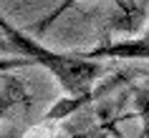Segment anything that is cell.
<instances>
[{
  "label": "cell",
  "mask_w": 149,
  "mask_h": 138,
  "mask_svg": "<svg viewBox=\"0 0 149 138\" xmlns=\"http://www.w3.org/2000/svg\"><path fill=\"white\" fill-rule=\"evenodd\" d=\"M81 55L88 60L104 58V55H109V58H149V30L141 38L114 43V45H101L99 50H88V53H81Z\"/></svg>",
  "instance_id": "7a4b0ae2"
},
{
  "label": "cell",
  "mask_w": 149,
  "mask_h": 138,
  "mask_svg": "<svg viewBox=\"0 0 149 138\" xmlns=\"http://www.w3.org/2000/svg\"><path fill=\"white\" fill-rule=\"evenodd\" d=\"M76 3H79V0H61V3H58V8H53V10H51V13H48L46 18H40L38 23H33V30L46 33L48 28H51V25H53L56 20H58V18H61L63 13H66V10H71V8H73Z\"/></svg>",
  "instance_id": "3957f363"
},
{
  "label": "cell",
  "mask_w": 149,
  "mask_h": 138,
  "mask_svg": "<svg viewBox=\"0 0 149 138\" xmlns=\"http://www.w3.org/2000/svg\"><path fill=\"white\" fill-rule=\"evenodd\" d=\"M0 50H10V45H8V40L3 38V35H0Z\"/></svg>",
  "instance_id": "5b68a950"
},
{
  "label": "cell",
  "mask_w": 149,
  "mask_h": 138,
  "mask_svg": "<svg viewBox=\"0 0 149 138\" xmlns=\"http://www.w3.org/2000/svg\"><path fill=\"white\" fill-rule=\"evenodd\" d=\"M23 128H13V130H5V133H0V138H20Z\"/></svg>",
  "instance_id": "277c9868"
},
{
  "label": "cell",
  "mask_w": 149,
  "mask_h": 138,
  "mask_svg": "<svg viewBox=\"0 0 149 138\" xmlns=\"http://www.w3.org/2000/svg\"><path fill=\"white\" fill-rule=\"evenodd\" d=\"M0 35L8 40L10 50L23 53L28 60H33V65H43L56 76V80L63 85V91L71 98L81 100L91 91L94 80L104 73V65L96 60H88L81 53H56L51 48H46L43 43H38L36 38H31L28 33H23L20 28L10 23L8 18H3L0 13Z\"/></svg>",
  "instance_id": "6da1fadb"
}]
</instances>
